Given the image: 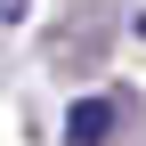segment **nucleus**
<instances>
[{"instance_id":"obj_2","label":"nucleus","mask_w":146,"mask_h":146,"mask_svg":"<svg viewBox=\"0 0 146 146\" xmlns=\"http://www.w3.org/2000/svg\"><path fill=\"white\" fill-rule=\"evenodd\" d=\"M25 8L33 0H0V25H25Z\"/></svg>"},{"instance_id":"obj_1","label":"nucleus","mask_w":146,"mask_h":146,"mask_svg":"<svg viewBox=\"0 0 146 146\" xmlns=\"http://www.w3.org/2000/svg\"><path fill=\"white\" fill-rule=\"evenodd\" d=\"M122 130V106L114 98H73V114H65V146H106Z\"/></svg>"}]
</instances>
